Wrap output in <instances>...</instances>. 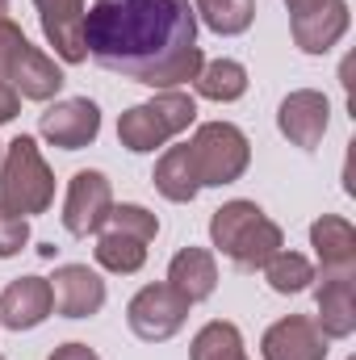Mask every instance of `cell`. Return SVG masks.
<instances>
[{
    "label": "cell",
    "mask_w": 356,
    "mask_h": 360,
    "mask_svg": "<svg viewBox=\"0 0 356 360\" xmlns=\"http://www.w3.org/2000/svg\"><path fill=\"white\" fill-rule=\"evenodd\" d=\"M105 231H122V235H134V239L151 243L160 235V218L143 205H113L109 218H105Z\"/></svg>",
    "instance_id": "d4e9b609"
},
{
    "label": "cell",
    "mask_w": 356,
    "mask_h": 360,
    "mask_svg": "<svg viewBox=\"0 0 356 360\" xmlns=\"http://www.w3.org/2000/svg\"><path fill=\"white\" fill-rule=\"evenodd\" d=\"M25 243H30V222H25L21 214H13V210L0 205V260L17 256Z\"/></svg>",
    "instance_id": "484cf974"
},
{
    "label": "cell",
    "mask_w": 356,
    "mask_h": 360,
    "mask_svg": "<svg viewBox=\"0 0 356 360\" xmlns=\"http://www.w3.org/2000/svg\"><path fill=\"white\" fill-rule=\"evenodd\" d=\"M189 356L193 360H248V352H243V335H239V327L214 319V323H205V327L193 335Z\"/></svg>",
    "instance_id": "7402d4cb"
},
{
    "label": "cell",
    "mask_w": 356,
    "mask_h": 360,
    "mask_svg": "<svg viewBox=\"0 0 356 360\" xmlns=\"http://www.w3.org/2000/svg\"><path fill=\"white\" fill-rule=\"evenodd\" d=\"M319 331L327 340H348L356 331V276H323L314 289Z\"/></svg>",
    "instance_id": "e0dca14e"
},
{
    "label": "cell",
    "mask_w": 356,
    "mask_h": 360,
    "mask_svg": "<svg viewBox=\"0 0 356 360\" xmlns=\"http://www.w3.org/2000/svg\"><path fill=\"white\" fill-rule=\"evenodd\" d=\"M210 239L231 264H239L248 272L265 269L268 260L285 248L281 226L256 201H227V205H218L214 218H210Z\"/></svg>",
    "instance_id": "7a4b0ae2"
},
{
    "label": "cell",
    "mask_w": 356,
    "mask_h": 360,
    "mask_svg": "<svg viewBox=\"0 0 356 360\" xmlns=\"http://www.w3.org/2000/svg\"><path fill=\"white\" fill-rule=\"evenodd\" d=\"M0 360H4V356H0Z\"/></svg>",
    "instance_id": "1f68e13d"
},
{
    "label": "cell",
    "mask_w": 356,
    "mask_h": 360,
    "mask_svg": "<svg viewBox=\"0 0 356 360\" xmlns=\"http://www.w3.org/2000/svg\"><path fill=\"white\" fill-rule=\"evenodd\" d=\"M168 285L180 289L189 302H205L218 289V264L205 248H184L168 264Z\"/></svg>",
    "instance_id": "ac0fdd59"
},
{
    "label": "cell",
    "mask_w": 356,
    "mask_h": 360,
    "mask_svg": "<svg viewBox=\"0 0 356 360\" xmlns=\"http://www.w3.org/2000/svg\"><path fill=\"white\" fill-rule=\"evenodd\" d=\"M348 34V0H314L293 13V42L306 55H327Z\"/></svg>",
    "instance_id": "7c38bea8"
},
{
    "label": "cell",
    "mask_w": 356,
    "mask_h": 360,
    "mask_svg": "<svg viewBox=\"0 0 356 360\" xmlns=\"http://www.w3.org/2000/svg\"><path fill=\"white\" fill-rule=\"evenodd\" d=\"M51 293H55V310L63 319H89L105 306V281L89 264H63L51 276Z\"/></svg>",
    "instance_id": "9a60e30c"
},
{
    "label": "cell",
    "mask_w": 356,
    "mask_h": 360,
    "mask_svg": "<svg viewBox=\"0 0 356 360\" xmlns=\"http://www.w3.org/2000/svg\"><path fill=\"white\" fill-rule=\"evenodd\" d=\"M155 188L168 197V201H193L201 180H197V168H193V155H189V143L184 147H168L155 164Z\"/></svg>",
    "instance_id": "d6986e66"
},
{
    "label": "cell",
    "mask_w": 356,
    "mask_h": 360,
    "mask_svg": "<svg viewBox=\"0 0 356 360\" xmlns=\"http://www.w3.org/2000/svg\"><path fill=\"white\" fill-rule=\"evenodd\" d=\"M55 201V176L34 139L17 134L0 160V205L13 214H42Z\"/></svg>",
    "instance_id": "277c9868"
},
{
    "label": "cell",
    "mask_w": 356,
    "mask_h": 360,
    "mask_svg": "<svg viewBox=\"0 0 356 360\" xmlns=\"http://www.w3.org/2000/svg\"><path fill=\"white\" fill-rule=\"evenodd\" d=\"M0 160H4V147H0Z\"/></svg>",
    "instance_id": "4dcf8cb0"
},
{
    "label": "cell",
    "mask_w": 356,
    "mask_h": 360,
    "mask_svg": "<svg viewBox=\"0 0 356 360\" xmlns=\"http://www.w3.org/2000/svg\"><path fill=\"white\" fill-rule=\"evenodd\" d=\"M38 130L51 147H63V151H80L89 147L92 139L101 134V109L92 105L89 96H68V101H55L42 117H38Z\"/></svg>",
    "instance_id": "9c48e42d"
},
{
    "label": "cell",
    "mask_w": 356,
    "mask_h": 360,
    "mask_svg": "<svg viewBox=\"0 0 356 360\" xmlns=\"http://www.w3.org/2000/svg\"><path fill=\"white\" fill-rule=\"evenodd\" d=\"M109 210H113V188H109V176L105 172H76L72 184H68V201H63V226L72 231V235H96L101 226H105V218H109Z\"/></svg>",
    "instance_id": "ba28073f"
},
{
    "label": "cell",
    "mask_w": 356,
    "mask_h": 360,
    "mask_svg": "<svg viewBox=\"0 0 356 360\" xmlns=\"http://www.w3.org/2000/svg\"><path fill=\"white\" fill-rule=\"evenodd\" d=\"M0 80L21 101H51L63 89V72L55 68V59L30 46L21 25H13L8 17H0Z\"/></svg>",
    "instance_id": "5b68a950"
},
{
    "label": "cell",
    "mask_w": 356,
    "mask_h": 360,
    "mask_svg": "<svg viewBox=\"0 0 356 360\" xmlns=\"http://www.w3.org/2000/svg\"><path fill=\"white\" fill-rule=\"evenodd\" d=\"M92 252H96V264L101 269L122 272V276H130V272H139L147 264V243L134 239V235H122V231H105Z\"/></svg>",
    "instance_id": "44dd1931"
},
{
    "label": "cell",
    "mask_w": 356,
    "mask_h": 360,
    "mask_svg": "<svg viewBox=\"0 0 356 360\" xmlns=\"http://www.w3.org/2000/svg\"><path fill=\"white\" fill-rule=\"evenodd\" d=\"M289 4V13H298V8H306V4H314V0H285Z\"/></svg>",
    "instance_id": "f1b7e54d"
},
{
    "label": "cell",
    "mask_w": 356,
    "mask_h": 360,
    "mask_svg": "<svg viewBox=\"0 0 356 360\" xmlns=\"http://www.w3.org/2000/svg\"><path fill=\"white\" fill-rule=\"evenodd\" d=\"M189 306H193V302H189L180 289H172L168 281H164V285H143V289L130 297L126 319H130V331H134L139 340L164 344V340H172L180 327H184Z\"/></svg>",
    "instance_id": "52a82bcc"
},
{
    "label": "cell",
    "mask_w": 356,
    "mask_h": 360,
    "mask_svg": "<svg viewBox=\"0 0 356 360\" xmlns=\"http://www.w3.org/2000/svg\"><path fill=\"white\" fill-rule=\"evenodd\" d=\"M46 360H101V356L92 352L89 344H63V348H55Z\"/></svg>",
    "instance_id": "83f0119b"
},
{
    "label": "cell",
    "mask_w": 356,
    "mask_h": 360,
    "mask_svg": "<svg viewBox=\"0 0 356 360\" xmlns=\"http://www.w3.org/2000/svg\"><path fill=\"white\" fill-rule=\"evenodd\" d=\"M84 51L147 89H177L201 72L189 0H96L84 13Z\"/></svg>",
    "instance_id": "6da1fadb"
},
{
    "label": "cell",
    "mask_w": 356,
    "mask_h": 360,
    "mask_svg": "<svg viewBox=\"0 0 356 360\" xmlns=\"http://www.w3.org/2000/svg\"><path fill=\"white\" fill-rule=\"evenodd\" d=\"M4 8H8V0H0V13H4Z\"/></svg>",
    "instance_id": "f546056e"
},
{
    "label": "cell",
    "mask_w": 356,
    "mask_h": 360,
    "mask_svg": "<svg viewBox=\"0 0 356 360\" xmlns=\"http://www.w3.org/2000/svg\"><path fill=\"white\" fill-rule=\"evenodd\" d=\"M197 117V101L189 92H160L155 101H143V105H130L117 122V139L126 151H155L164 143H172L180 130H189Z\"/></svg>",
    "instance_id": "3957f363"
},
{
    "label": "cell",
    "mask_w": 356,
    "mask_h": 360,
    "mask_svg": "<svg viewBox=\"0 0 356 360\" xmlns=\"http://www.w3.org/2000/svg\"><path fill=\"white\" fill-rule=\"evenodd\" d=\"M310 248L323 264V276H356V231L348 218L323 214L310 226Z\"/></svg>",
    "instance_id": "2e32d148"
},
{
    "label": "cell",
    "mask_w": 356,
    "mask_h": 360,
    "mask_svg": "<svg viewBox=\"0 0 356 360\" xmlns=\"http://www.w3.org/2000/svg\"><path fill=\"white\" fill-rule=\"evenodd\" d=\"M17 113H21V96L0 80V122H13Z\"/></svg>",
    "instance_id": "4316f807"
},
{
    "label": "cell",
    "mask_w": 356,
    "mask_h": 360,
    "mask_svg": "<svg viewBox=\"0 0 356 360\" xmlns=\"http://www.w3.org/2000/svg\"><path fill=\"white\" fill-rule=\"evenodd\" d=\"M265 281L276 289V293H302V289L314 281V264H310L306 256L281 248V252L265 264Z\"/></svg>",
    "instance_id": "cb8c5ba5"
},
{
    "label": "cell",
    "mask_w": 356,
    "mask_h": 360,
    "mask_svg": "<svg viewBox=\"0 0 356 360\" xmlns=\"http://www.w3.org/2000/svg\"><path fill=\"white\" fill-rule=\"evenodd\" d=\"M193 84H197V96L205 101H239L248 92V68L235 59H214V63H201Z\"/></svg>",
    "instance_id": "ffe728a7"
},
{
    "label": "cell",
    "mask_w": 356,
    "mask_h": 360,
    "mask_svg": "<svg viewBox=\"0 0 356 360\" xmlns=\"http://www.w3.org/2000/svg\"><path fill=\"white\" fill-rule=\"evenodd\" d=\"M189 155L201 184H231L248 172L252 164V143L239 126L231 122H205L189 139Z\"/></svg>",
    "instance_id": "8992f818"
},
{
    "label": "cell",
    "mask_w": 356,
    "mask_h": 360,
    "mask_svg": "<svg viewBox=\"0 0 356 360\" xmlns=\"http://www.w3.org/2000/svg\"><path fill=\"white\" fill-rule=\"evenodd\" d=\"M276 126H281V134H285L293 147L314 151V147L323 143L327 126H331V101L314 89L289 92V96L281 101V109H276Z\"/></svg>",
    "instance_id": "30bf717a"
},
{
    "label": "cell",
    "mask_w": 356,
    "mask_h": 360,
    "mask_svg": "<svg viewBox=\"0 0 356 360\" xmlns=\"http://www.w3.org/2000/svg\"><path fill=\"white\" fill-rule=\"evenodd\" d=\"M55 310V293L46 276H17L4 293H0V327L8 331H34L38 323H46Z\"/></svg>",
    "instance_id": "8fae6325"
},
{
    "label": "cell",
    "mask_w": 356,
    "mask_h": 360,
    "mask_svg": "<svg viewBox=\"0 0 356 360\" xmlns=\"http://www.w3.org/2000/svg\"><path fill=\"white\" fill-rule=\"evenodd\" d=\"M42 17V34L63 63H84V0H34Z\"/></svg>",
    "instance_id": "5bb4252c"
},
{
    "label": "cell",
    "mask_w": 356,
    "mask_h": 360,
    "mask_svg": "<svg viewBox=\"0 0 356 360\" xmlns=\"http://www.w3.org/2000/svg\"><path fill=\"white\" fill-rule=\"evenodd\" d=\"M193 13H201L214 34H243L256 21V0H197Z\"/></svg>",
    "instance_id": "603a6c76"
},
{
    "label": "cell",
    "mask_w": 356,
    "mask_h": 360,
    "mask_svg": "<svg viewBox=\"0 0 356 360\" xmlns=\"http://www.w3.org/2000/svg\"><path fill=\"white\" fill-rule=\"evenodd\" d=\"M260 352H265V360H327V335L319 331L314 319L289 314L265 331Z\"/></svg>",
    "instance_id": "4fadbf2b"
}]
</instances>
